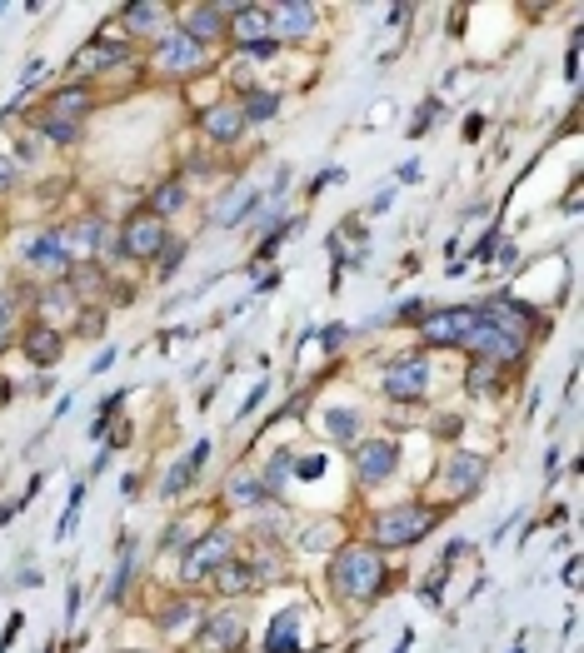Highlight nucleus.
Wrapping results in <instances>:
<instances>
[{"label": "nucleus", "mask_w": 584, "mask_h": 653, "mask_svg": "<svg viewBox=\"0 0 584 653\" xmlns=\"http://www.w3.org/2000/svg\"><path fill=\"white\" fill-rule=\"evenodd\" d=\"M330 584H335L340 599H350V604H370V599L385 589V564H380L375 549L350 544V549L335 554V564H330Z\"/></svg>", "instance_id": "f257e3e1"}, {"label": "nucleus", "mask_w": 584, "mask_h": 653, "mask_svg": "<svg viewBox=\"0 0 584 653\" xmlns=\"http://www.w3.org/2000/svg\"><path fill=\"white\" fill-rule=\"evenodd\" d=\"M435 509H425V504H400V509H390V514H380L375 519V544L380 549H410V544H420L430 529H435Z\"/></svg>", "instance_id": "f03ea898"}, {"label": "nucleus", "mask_w": 584, "mask_h": 653, "mask_svg": "<svg viewBox=\"0 0 584 653\" xmlns=\"http://www.w3.org/2000/svg\"><path fill=\"white\" fill-rule=\"evenodd\" d=\"M465 349H470L475 359H485V364H515V359L525 354V339H520L515 329L495 325V320L485 315V305H480V325L465 334Z\"/></svg>", "instance_id": "7ed1b4c3"}, {"label": "nucleus", "mask_w": 584, "mask_h": 653, "mask_svg": "<svg viewBox=\"0 0 584 653\" xmlns=\"http://www.w3.org/2000/svg\"><path fill=\"white\" fill-rule=\"evenodd\" d=\"M165 245H170L165 220H155L150 210H145V215H130L125 230H120V255H125V260H155Z\"/></svg>", "instance_id": "20e7f679"}, {"label": "nucleus", "mask_w": 584, "mask_h": 653, "mask_svg": "<svg viewBox=\"0 0 584 653\" xmlns=\"http://www.w3.org/2000/svg\"><path fill=\"white\" fill-rule=\"evenodd\" d=\"M430 379H435L430 359L410 354V359H395V364L385 369V394L410 404V399H425V394H430Z\"/></svg>", "instance_id": "39448f33"}, {"label": "nucleus", "mask_w": 584, "mask_h": 653, "mask_svg": "<svg viewBox=\"0 0 584 653\" xmlns=\"http://www.w3.org/2000/svg\"><path fill=\"white\" fill-rule=\"evenodd\" d=\"M155 65H160L165 75H195V70H205V45H195L190 35L170 30V35H160V45H155Z\"/></svg>", "instance_id": "423d86ee"}, {"label": "nucleus", "mask_w": 584, "mask_h": 653, "mask_svg": "<svg viewBox=\"0 0 584 653\" xmlns=\"http://www.w3.org/2000/svg\"><path fill=\"white\" fill-rule=\"evenodd\" d=\"M25 265L30 270H50V275H70V235L65 230H45L25 245Z\"/></svg>", "instance_id": "0eeeda50"}, {"label": "nucleus", "mask_w": 584, "mask_h": 653, "mask_svg": "<svg viewBox=\"0 0 584 653\" xmlns=\"http://www.w3.org/2000/svg\"><path fill=\"white\" fill-rule=\"evenodd\" d=\"M480 325V305L475 310H435V315H425V344H465V334Z\"/></svg>", "instance_id": "6e6552de"}, {"label": "nucleus", "mask_w": 584, "mask_h": 653, "mask_svg": "<svg viewBox=\"0 0 584 653\" xmlns=\"http://www.w3.org/2000/svg\"><path fill=\"white\" fill-rule=\"evenodd\" d=\"M350 459H355V474H360L365 484H385V479L395 474V464H400V449L385 444V439H370V444L350 449Z\"/></svg>", "instance_id": "1a4fd4ad"}, {"label": "nucleus", "mask_w": 584, "mask_h": 653, "mask_svg": "<svg viewBox=\"0 0 584 653\" xmlns=\"http://www.w3.org/2000/svg\"><path fill=\"white\" fill-rule=\"evenodd\" d=\"M230 40H235L240 50L265 45V40H270V10H265V5H235V15H230Z\"/></svg>", "instance_id": "9d476101"}, {"label": "nucleus", "mask_w": 584, "mask_h": 653, "mask_svg": "<svg viewBox=\"0 0 584 653\" xmlns=\"http://www.w3.org/2000/svg\"><path fill=\"white\" fill-rule=\"evenodd\" d=\"M230 559V534H200L185 554V579H200V574H215L220 564Z\"/></svg>", "instance_id": "9b49d317"}, {"label": "nucleus", "mask_w": 584, "mask_h": 653, "mask_svg": "<svg viewBox=\"0 0 584 653\" xmlns=\"http://www.w3.org/2000/svg\"><path fill=\"white\" fill-rule=\"evenodd\" d=\"M180 35H190L195 45L220 40V35H225V5H190V10L180 15Z\"/></svg>", "instance_id": "f8f14e48"}, {"label": "nucleus", "mask_w": 584, "mask_h": 653, "mask_svg": "<svg viewBox=\"0 0 584 653\" xmlns=\"http://www.w3.org/2000/svg\"><path fill=\"white\" fill-rule=\"evenodd\" d=\"M20 349H25L30 364H55V359L65 354V334L55 325H30L25 329V339H20Z\"/></svg>", "instance_id": "ddd939ff"}, {"label": "nucleus", "mask_w": 584, "mask_h": 653, "mask_svg": "<svg viewBox=\"0 0 584 653\" xmlns=\"http://www.w3.org/2000/svg\"><path fill=\"white\" fill-rule=\"evenodd\" d=\"M265 10H270V30H280V35L315 30V5H305V0H285V5H265Z\"/></svg>", "instance_id": "4468645a"}, {"label": "nucleus", "mask_w": 584, "mask_h": 653, "mask_svg": "<svg viewBox=\"0 0 584 653\" xmlns=\"http://www.w3.org/2000/svg\"><path fill=\"white\" fill-rule=\"evenodd\" d=\"M245 639V624L235 614H210L205 634H200V649L205 653H235V644Z\"/></svg>", "instance_id": "2eb2a0df"}, {"label": "nucleus", "mask_w": 584, "mask_h": 653, "mask_svg": "<svg viewBox=\"0 0 584 653\" xmlns=\"http://www.w3.org/2000/svg\"><path fill=\"white\" fill-rule=\"evenodd\" d=\"M240 130H245L240 105H210V110H205V135H210L215 145H235Z\"/></svg>", "instance_id": "dca6fc26"}, {"label": "nucleus", "mask_w": 584, "mask_h": 653, "mask_svg": "<svg viewBox=\"0 0 584 653\" xmlns=\"http://www.w3.org/2000/svg\"><path fill=\"white\" fill-rule=\"evenodd\" d=\"M255 205H260V190H255V185H235V190L215 205V225H220V230H230V225H240Z\"/></svg>", "instance_id": "f3484780"}, {"label": "nucleus", "mask_w": 584, "mask_h": 653, "mask_svg": "<svg viewBox=\"0 0 584 653\" xmlns=\"http://www.w3.org/2000/svg\"><path fill=\"white\" fill-rule=\"evenodd\" d=\"M205 454H210V444L200 439V444H195V449H190V454H185L170 474H165V499H180V494H185V484H195V474H200Z\"/></svg>", "instance_id": "a211bd4d"}, {"label": "nucleus", "mask_w": 584, "mask_h": 653, "mask_svg": "<svg viewBox=\"0 0 584 653\" xmlns=\"http://www.w3.org/2000/svg\"><path fill=\"white\" fill-rule=\"evenodd\" d=\"M85 110H90V90H85V85H65V90H55V100H50V115H55V120H75V125H80Z\"/></svg>", "instance_id": "6ab92c4d"}, {"label": "nucleus", "mask_w": 584, "mask_h": 653, "mask_svg": "<svg viewBox=\"0 0 584 653\" xmlns=\"http://www.w3.org/2000/svg\"><path fill=\"white\" fill-rule=\"evenodd\" d=\"M160 20H165V5H160V0H135V5H125V30H130V35L160 30Z\"/></svg>", "instance_id": "aec40b11"}, {"label": "nucleus", "mask_w": 584, "mask_h": 653, "mask_svg": "<svg viewBox=\"0 0 584 653\" xmlns=\"http://www.w3.org/2000/svg\"><path fill=\"white\" fill-rule=\"evenodd\" d=\"M480 469H485V464H480L475 454H455V459H450V494L465 499V494L480 484Z\"/></svg>", "instance_id": "412c9836"}, {"label": "nucleus", "mask_w": 584, "mask_h": 653, "mask_svg": "<svg viewBox=\"0 0 584 653\" xmlns=\"http://www.w3.org/2000/svg\"><path fill=\"white\" fill-rule=\"evenodd\" d=\"M215 589H220V594H250V589H255V574H250V564H235V559H225V564L215 569Z\"/></svg>", "instance_id": "4be33fe9"}, {"label": "nucleus", "mask_w": 584, "mask_h": 653, "mask_svg": "<svg viewBox=\"0 0 584 653\" xmlns=\"http://www.w3.org/2000/svg\"><path fill=\"white\" fill-rule=\"evenodd\" d=\"M295 624H300V614H295V609H285V614L270 624L265 653H300V644H295Z\"/></svg>", "instance_id": "5701e85b"}, {"label": "nucleus", "mask_w": 584, "mask_h": 653, "mask_svg": "<svg viewBox=\"0 0 584 653\" xmlns=\"http://www.w3.org/2000/svg\"><path fill=\"white\" fill-rule=\"evenodd\" d=\"M185 200H190V190H185L180 180H165V185L150 195V215H155V220H165V215H175Z\"/></svg>", "instance_id": "b1692460"}, {"label": "nucleus", "mask_w": 584, "mask_h": 653, "mask_svg": "<svg viewBox=\"0 0 584 653\" xmlns=\"http://www.w3.org/2000/svg\"><path fill=\"white\" fill-rule=\"evenodd\" d=\"M120 60H125V50H120V45H105V40H95V45H85V50H80L75 70H100V65H120Z\"/></svg>", "instance_id": "393cba45"}, {"label": "nucleus", "mask_w": 584, "mask_h": 653, "mask_svg": "<svg viewBox=\"0 0 584 653\" xmlns=\"http://www.w3.org/2000/svg\"><path fill=\"white\" fill-rule=\"evenodd\" d=\"M195 614H205L200 604H185V599H175V604H165V614L155 619L160 624V634H180L185 624H195Z\"/></svg>", "instance_id": "a878e982"}, {"label": "nucleus", "mask_w": 584, "mask_h": 653, "mask_svg": "<svg viewBox=\"0 0 584 653\" xmlns=\"http://www.w3.org/2000/svg\"><path fill=\"white\" fill-rule=\"evenodd\" d=\"M275 110H280V95H275V90H250V100L240 105L245 120H270Z\"/></svg>", "instance_id": "bb28decb"}, {"label": "nucleus", "mask_w": 584, "mask_h": 653, "mask_svg": "<svg viewBox=\"0 0 584 653\" xmlns=\"http://www.w3.org/2000/svg\"><path fill=\"white\" fill-rule=\"evenodd\" d=\"M40 130H45L55 145H75V140H80V125H75V120H55V115H45Z\"/></svg>", "instance_id": "cd10ccee"}, {"label": "nucleus", "mask_w": 584, "mask_h": 653, "mask_svg": "<svg viewBox=\"0 0 584 653\" xmlns=\"http://www.w3.org/2000/svg\"><path fill=\"white\" fill-rule=\"evenodd\" d=\"M265 494H270V489H265L260 479H235V484H230V504H260Z\"/></svg>", "instance_id": "c85d7f7f"}, {"label": "nucleus", "mask_w": 584, "mask_h": 653, "mask_svg": "<svg viewBox=\"0 0 584 653\" xmlns=\"http://www.w3.org/2000/svg\"><path fill=\"white\" fill-rule=\"evenodd\" d=\"M325 424H330V434H335L340 444H345V439H355V429H360V419H355L350 409H330V419H325Z\"/></svg>", "instance_id": "c756f323"}, {"label": "nucleus", "mask_w": 584, "mask_h": 653, "mask_svg": "<svg viewBox=\"0 0 584 653\" xmlns=\"http://www.w3.org/2000/svg\"><path fill=\"white\" fill-rule=\"evenodd\" d=\"M100 285H105V275H100V270H90V265H85V270H70V290H80L85 300H90Z\"/></svg>", "instance_id": "7c9ffc66"}, {"label": "nucleus", "mask_w": 584, "mask_h": 653, "mask_svg": "<svg viewBox=\"0 0 584 653\" xmlns=\"http://www.w3.org/2000/svg\"><path fill=\"white\" fill-rule=\"evenodd\" d=\"M290 464H295V454H290V449H280V454H275V464L265 469V479H260V484H265V489L275 494V489H280V479L290 474Z\"/></svg>", "instance_id": "2f4dec72"}, {"label": "nucleus", "mask_w": 584, "mask_h": 653, "mask_svg": "<svg viewBox=\"0 0 584 653\" xmlns=\"http://www.w3.org/2000/svg\"><path fill=\"white\" fill-rule=\"evenodd\" d=\"M40 310H45V315H70L75 300H70V290H45V295H40Z\"/></svg>", "instance_id": "473e14b6"}, {"label": "nucleus", "mask_w": 584, "mask_h": 653, "mask_svg": "<svg viewBox=\"0 0 584 653\" xmlns=\"http://www.w3.org/2000/svg\"><path fill=\"white\" fill-rule=\"evenodd\" d=\"M465 384H470L475 394H490V389H495V364H485V359H480V364H475V374H470Z\"/></svg>", "instance_id": "72a5a7b5"}, {"label": "nucleus", "mask_w": 584, "mask_h": 653, "mask_svg": "<svg viewBox=\"0 0 584 653\" xmlns=\"http://www.w3.org/2000/svg\"><path fill=\"white\" fill-rule=\"evenodd\" d=\"M100 235H105V225H100V220H85V225L75 230L70 245H85V250H90V245H100Z\"/></svg>", "instance_id": "f704fd0d"}, {"label": "nucleus", "mask_w": 584, "mask_h": 653, "mask_svg": "<svg viewBox=\"0 0 584 653\" xmlns=\"http://www.w3.org/2000/svg\"><path fill=\"white\" fill-rule=\"evenodd\" d=\"M10 329H15V300H10V290H0V344Z\"/></svg>", "instance_id": "c9c22d12"}, {"label": "nucleus", "mask_w": 584, "mask_h": 653, "mask_svg": "<svg viewBox=\"0 0 584 653\" xmlns=\"http://www.w3.org/2000/svg\"><path fill=\"white\" fill-rule=\"evenodd\" d=\"M300 544H305V549H325V544H335V524H320L315 534L305 529V539H300Z\"/></svg>", "instance_id": "e433bc0d"}, {"label": "nucleus", "mask_w": 584, "mask_h": 653, "mask_svg": "<svg viewBox=\"0 0 584 653\" xmlns=\"http://www.w3.org/2000/svg\"><path fill=\"white\" fill-rule=\"evenodd\" d=\"M290 469H300V474H305V479H315V474H320V469H325V459H320V454H310V459H295V464H290Z\"/></svg>", "instance_id": "4c0bfd02"}, {"label": "nucleus", "mask_w": 584, "mask_h": 653, "mask_svg": "<svg viewBox=\"0 0 584 653\" xmlns=\"http://www.w3.org/2000/svg\"><path fill=\"white\" fill-rule=\"evenodd\" d=\"M345 339H350V329H345V325H330V329H325V349H340Z\"/></svg>", "instance_id": "58836bf2"}, {"label": "nucleus", "mask_w": 584, "mask_h": 653, "mask_svg": "<svg viewBox=\"0 0 584 653\" xmlns=\"http://www.w3.org/2000/svg\"><path fill=\"white\" fill-rule=\"evenodd\" d=\"M80 334H85V339H95V334H100V315H95V310H85V315H80Z\"/></svg>", "instance_id": "ea45409f"}, {"label": "nucleus", "mask_w": 584, "mask_h": 653, "mask_svg": "<svg viewBox=\"0 0 584 653\" xmlns=\"http://www.w3.org/2000/svg\"><path fill=\"white\" fill-rule=\"evenodd\" d=\"M15 185V165L10 160H0V190H10Z\"/></svg>", "instance_id": "a19ab883"}, {"label": "nucleus", "mask_w": 584, "mask_h": 653, "mask_svg": "<svg viewBox=\"0 0 584 653\" xmlns=\"http://www.w3.org/2000/svg\"><path fill=\"white\" fill-rule=\"evenodd\" d=\"M10 404V384H5V374H0V409Z\"/></svg>", "instance_id": "79ce46f5"}, {"label": "nucleus", "mask_w": 584, "mask_h": 653, "mask_svg": "<svg viewBox=\"0 0 584 653\" xmlns=\"http://www.w3.org/2000/svg\"><path fill=\"white\" fill-rule=\"evenodd\" d=\"M125 653H145V649H125Z\"/></svg>", "instance_id": "37998d69"}]
</instances>
